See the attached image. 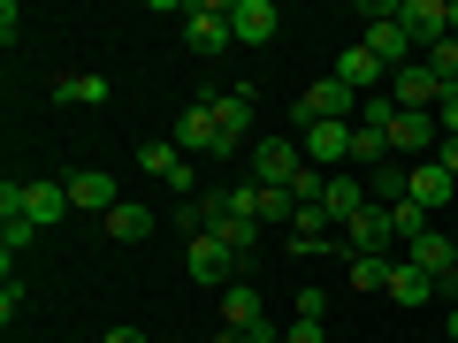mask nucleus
Masks as SVG:
<instances>
[{"label":"nucleus","instance_id":"1","mask_svg":"<svg viewBox=\"0 0 458 343\" xmlns=\"http://www.w3.org/2000/svg\"><path fill=\"white\" fill-rule=\"evenodd\" d=\"M360 46L375 54V62L390 69V77L420 62V46H412V38H405V23H397V0H375V8H367V38H360Z\"/></svg>","mask_w":458,"mask_h":343},{"label":"nucleus","instance_id":"2","mask_svg":"<svg viewBox=\"0 0 458 343\" xmlns=\"http://www.w3.org/2000/svg\"><path fill=\"white\" fill-rule=\"evenodd\" d=\"M0 213H31L38 229H54L69 213V183L62 176H31V183H0Z\"/></svg>","mask_w":458,"mask_h":343},{"label":"nucleus","instance_id":"3","mask_svg":"<svg viewBox=\"0 0 458 343\" xmlns=\"http://www.w3.org/2000/svg\"><path fill=\"white\" fill-rule=\"evenodd\" d=\"M291 114H298V130H313V122H360V92H352V84L328 69L321 84H306V92H298Z\"/></svg>","mask_w":458,"mask_h":343},{"label":"nucleus","instance_id":"4","mask_svg":"<svg viewBox=\"0 0 458 343\" xmlns=\"http://www.w3.org/2000/svg\"><path fill=\"white\" fill-rule=\"evenodd\" d=\"M183 46H191L199 62H214V54L237 46V31H229V0H191V8H183Z\"/></svg>","mask_w":458,"mask_h":343},{"label":"nucleus","instance_id":"5","mask_svg":"<svg viewBox=\"0 0 458 343\" xmlns=\"http://www.w3.org/2000/svg\"><path fill=\"white\" fill-rule=\"evenodd\" d=\"M183 267H191V282H199V290H214V297L237 282V252L222 245V229H207V237H183Z\"/></svg>","mask_w":458,"mask_h":343},{"label":"nucleus","instance_id":"6","mask_svg":"<svg viewBox=\"0 0 458 343\" xmlns=\"http://www.w3.org/2000/svg\"><path fill=\"white\" fill-rule=\"evenodd\" d=\"M199 107H214V122H222V146H229V153H252V99L237 92V84L199 92Z\"/></svg>","mask_w":458,"mask_h":343},{"label":"nucleus","instance_id":"7","mask_svg":"<svg viewBox=\"0 0 458 343\" xmlns=\"http://www.w3.org/2000/svg\"><path fill=\"white\" fill-rule=\"evenodd\" d=\"M352 130H360V122H313V130H298V153H306V168L336 176V168L352 161Z\"/></svg>","mask_w":458,"mask_h":343},{"label":"nucleus","instance_id":"8","mask_svg":"<svg viewBox=\"0 0 458 343\" xmlns=\"http://www.w3.org/2000/svg\"><path fill=\"white\" fill-rule=\"evenodd\" d=\"M298 176H306V153H298V138H260V146H252V183H276V191H291Z\"/></svg>","mask_w":458,"mask_h":343},{"label":"nucleus","instance_id":"9","mask_svg":"<svg viewBox=\"0 0 458 343\" xmlns=\"http://www.w3.org/2000/svg\"><path fill=\"white\" fill-rule=\"evenodd\" d=\"M390 245H397V229H390V213H382V206H360L352 222L336 229V252H344V260H360V252H390Z\"/></svg>","mask_w":458,"mask_h":343},{"label":"nucleus","instance_id":"10","mask_svg":"<svg viewBox=\"0 0 458 343\" xmlns=\"http://www.w3.org/2000/svg\"><path fill=\"white\" fill-rule=\"evenodd\" d=\"M69 183V213H99L107 222L114 206H123V183L107 176V168H77V176H62Z\"/></svg>","mask_w":458,"mask_h":343},{"label":"nucleus","instance_id":"11","mask_svg":"<svg viewBox=\"0 0 458 343\" xmlns=\"http://www.w3.org/2000/svg\"><path fill=\"white\" fill-rule=\"evenodd\" d=\"M405 260L420 267V275H436V290H458V237H443V229H428L420 245H405Z\"/></svg>","mask_w":458,"mask_h":343},{"label":"nucleus","instance_id":"12","mask_svg":"<svg viewBox=\"0 0 458 343\" xmlns=\"http://www.w3.org/2000/svg\"><path fill=\"white\" fill-rule=\"evenodd\" d=\"M176 153H183V161L229 153V146H222V122H214V107H183V114H176Z\"/></svg>","mask_w":458,"mask_h":343},{"label":"nucleus","instance_id":"13","mask_svg":"<svg viewBox=\"0 0 458 343\" xmlns=\"http://www.w3.org/2000/svg\"><path fill=\"white\" fill-rule=\"evenodd\" d=\"M443 92H451V84H443L428 62H412V69H397V77H390V99H397V107H412V114H436Z\"/></svg>","mask_w":458,"mask_h":343},{"label":"nucleus","instance_id":"14","mask_svg":"<svg viewBox=\"0 0 458 343\" xmlns=\"http://www.w3.org/2000/svg\"><path fill=\"white\" fill-rule=\"evenodd\" d=\"M397 23H405V38L412 46H436V38H451V8H443V0H397Z\"/></svg>","mask_w":458,"mask_h":343},{"label":"nucleus","instance_id":"15","mask_svg":"<svg viewBox=\"0 0 458 343\" xmlns=\"http://www.w3.org/2000/svg\"><path fill=\"white\" fill-rule=\"evenodd\" d=\"M276 0H229V31H237V46H267L276 38Z\"/></svg>","mask_w":458,"mask_h":343},{"label":"nucleus","instance_id":"16","mask_svg":"<svg viewBox=\"0 0 458 343\" xmlns=\"http://www.w3.org/2000/svg\"><path fill=\"white\" fill-rule=\"evenodd\" d=\"M360 206H375V198H367V176H360V168H336V176H328V198H321V213L344 229V222H352Z\"/></svg>","mask_w":458,"mask_h":343},{"label":"nucleus","instance_id":"17","mask_svg":"<svg viewBox=\"0 0 458 343\" xmlns=\"http://www.w3.org/2000/svg\"><path fill=\"white\" fill-rule=\"evenodd\" d=\"M336 77L352 84V92H360V99H375V92H390V69H382L375 54H367V46H344V54H336Z\"/></svg>","mask_w":458,"mask_h":343},{"label":"nucleus","instance_id":"18","mask_svg":"<svg viewBox=\"0 0 458 343\" xmlns=\"http://www.w3.org/2000/svg\"><path fill=\"white\" fill-rule=\"evenodd\" d=\"M412 206H428V213H436V206H458V176H451L443 161H420V168H412Z\"/></svg>","mask_w":458,"mask_h":343},{"label":"nucleus","instance_id":"19","mask_svg":"<svg viewBox=\"0 0 458 343\" xmlns=\"http://www.w3.org/2000/svg\"><path fill=\"white\" fill-rule=\"evenodd\" d=\"M99 229H107L114 245H146L153 229H161V213H153V206H131V198H123V206H114V213H107Z\"/></svg>","mask_w":458,"mask_h":343},{"label":"nucleus","instance_id":"20","mask_svg":"<svg viewBox=\"0 0 458 343\" xmlns=\"http://www.w3.org/2000/svg\"><path fill=\"white\" fill-rule=\"evenodd\" d=\"M367 198H375L382 213H390V206H405V198H412V168H405V161H382L375 176H367Z\"/></svg>","mask_w":458,"mask_h":343},{"label":"nucleus","instance_id":"21","mask_svg":"<svg viewBox=\"0 0 458 343\" xmlns=\"http://www.w3.org/2000/svg\"><path fill=\"white\" fill-rule=\"evenodd\" d=\"M382 297H390V305H428V297H443V290H436V275H420L412 260H397V267H390V290H382Z\"/></svg>","mask_w":458,"mask_h":343},{"label":"nucleus","instance_id":"22","mask_svg":"<svg viewBox=\"0 0 458 343\" xmlns=\"http://www.w3.org/2000/svg\"><path fill=\"white\" fill-rule=\"evenodd\" d=\"M54 99H62V107H99V99H107V77L77 69V77H62V84H54Z\"/></svg>","mask_w":458,"mask_h":343},{"label":"nucleus","instance_id":"23","mask_svg":"<svg viewBox=\"0 0 458 343\" xmlns=\"http://www.w3.org/2000/svg\"><path fill=\"white\" fill-rule=\"evenodd\" d=\"M382 161H397V153H390V138H382V130H367V122H360V130H352V168H360V176H375Z\"/></svg>","mask_w":458,"mask_h":343},{"label":"nucleus","instance_id":"24","mask_svg":"<svg viewBox=\"0 0 458 343\" xmlns=\"http://www.w3.org/2000/svg\"><path fill=\"white\" fill-rule=\"evenodd\" d=\"M344 267H352V290H390V252H360V260H344Z\"/></svg>","mask_w":458,"mask_h":343},{"label":"nucleus","instance_id":"25","mask_svg":"<svg viewBox=\"0 0 458 343\" xmlns=\"http://www.w3.org/2000/svg\"><path fill=\"white\" fill-rule=\"evenodd\" d=\"M38 245V222L31 213H0V252H8V267H16V252Z\"/></svg>","mask_w":458,"mask_h":343},{"label":"nucleus","instance_id":"26","mask_svg":"<svg viewBox=\"0 0 458 343\" xmlns=\"http://www.w3.org/2000/svg\"><path fill=\"white\" fill-rule=\"evenodd\" d=\"M138 168H153V176H176V168H183V153H176V138H168V146H138Z\"/></svg>","mask_w":458,"mask_h":343},{"label":"nucleus","instance_id":"27","mask_svg":"<svg viewBox=\"0 0 458 343\" xmlns=\"http://www.w3.org/2000/svg\"><path fill=\"white\" fill-rule=\"evenodd\" d=\"M420 62H428V69H436V77H443V84H458V38H436V46H428V54H420Z\"/></svg>","mask_w":458,"mask_h":343},{"label":"nucleus","instance_id":"28","mask_svg":"<svg viewBox=\"0 0 458 343\" xmlns=\"http://www.w3.org/2000/svg\"><path fill=\"white\" fill-rule=\"evenodd\" d=\"M436 130H443V138H458V84L436 99Z\"/></svg>","mask_w":458,"mask_h":343},{"label":"nucleus","instance_id":"29","mask_svg":"<svg viewBox=\"0 0 458 343\" xmlns=\"http://www.w3.org/2000/svg\"><path fill=\"white\" fill-rule=\"evenodd\" d=\"M168 191H176V206H183V198H199V161H183L176 176H168Z\"/></svg>","mask_w":458,"mask_h":343},{"label":"nucleus","instance_id":"30","mask_svg":"<svg viewBox=\"0 0 458 343\" xmlns=\"http://www.w3.org/2000/svg\"><path fill=\"white\" fill-rule=\"evenodd\" d=\"M16 38H23V8H16V0H0V46H16Z\"/></svg>","mask_w":458,"mask_h":343},{"label":"nucleus","instance_id":"31","mask_svg":"<svg viewBox=\"0 0 458 343\" xmlns=\"http://www.w3.org/2000/svg\"><path fill=\"white\" fill-rule=\"evenodd\" d=\"M283 343H328V328L321 321H291V328H283Z\"/></svg>","mask_w":458,"mask_h":343},{"label":"nucleus","instance_id":"32","mask_svg":"<svg viewBox=\"0 0 458 343\" xmlns=\"http://www.w3.org/2000/svg\"><path fill=\"white\" fill-rule=\"evenodd\" d=\"M16 313H23V282L8 275V282H0V321H16Z\"/></svg>","mask_w":458,"mask_h":343},{"label":"nucleus","instance_id":"33","mask_svg":"<svg viewBox=\"0 0 458 343\" xmlns=\"http://www.w3.org/2000/svg\"><path fill=\"white\" fill-rule=\"evenodd\" d=\"M321 313H328V297L306 282V290H298V321H321Z\"/></svg>","mask_w":458,"mask_h":343},{"label":"nucleus","instance_id":"34","mask_svg":"<svg viewBox=\"0 0 458 343\" xmlns=\"http://www.w3.org/2000/svg\"><path fill=\"white\" fill-rule=\"evenodd\" d=\"M436 161H443V168L458 176V138H443V146H436Z\"/></svg>","mask_w":458,"mask_h":343},{"label":"nucleus","instance_id":"35","mask_svg":"<svg viewBox=\"0 0 458 343\" xmlns=\"http://www.w3.org/2000/svg\"><path fill=\"white\" fill-rule=\"evenodd\" d=\"M99 343H146V336H138V328H107Z\"/></svg>","mask_w":458,"mask_h":343},{"label":"nucleus","instance_id":"36","mask_svg":"<svg viewBox=\"0 0 458 343\" xmlns=\"http://www.w3.org/2000/svg\"><path fill=\"white\" fill-rule=\"evenodd\" d=\"M207 343H252V336H245V328H222V336H207Z\"/></svg>","mask_w":458,"mask_h":343},{"label":"nucleus","instance_id":"37","mask_svg":"<svg viewBox=\"0 0 458 343\" xmlns=\"http://www.w3.org/2000/svg\"><path fill=\"white\" fill-rule=\"evenodd\" d=\"M443 336H451V343H458V297H451V321H443Z\"/></svg>","mask_w":458,"mask_h":343},{"label":"nucleus","instance_id":"38","mask_svg":"<svg viewBox=\"0 0 458 343\" xmlns=\"http://www.w3.org/2000/svg\"><path fill=\"white\" fill-rule=\"evenodd\" d=\"M451 38H458V0H451Z\"/></svg>","mask_w":458,"mask_h":343}]
</instances>
